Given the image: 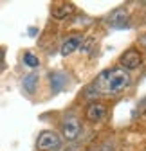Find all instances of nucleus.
I'll return each mask as SVG.
<instances>
[{"label":"nucleus","mask_w":146,"mask_h":151,"mask_svg":"<svg viewBox=\"0 0 146 151\" xmlns=\"http://www.w3.org/2000/svg\"><path fill=\"white\" fill-rule=\"evenodd\" d=\"M132 78L130 74L121 67L116 68H108L101 72L96 81L87 88V97H94V96H119L121 92H124L130 86Z\"/></svg>","instance_id":"nucleus-1"},{"label":"nucleus","mask_w":146,"mask_h":151,"mask_svg":"<svg viewBox=\"0 0 146 151\" xmlns=\"http://www.w3.org/2000/svg\"><path fill=\"white\" fill-rule=\"evenodd\" d=\"M61 144V139L54 133V131H42L38 140H36V147H38L40 151H51V149H56L60 147Z\"/></svg>","instance_id":"nucleus-2"},{"label":"nucleus","mask_w":146,"mask_h":151,"mask_svg":"<svg viewBox=\"0 0 146 151\" xmlns=\"http://www.w3.org/2000/svg\"><path fill=\"white\" fill-rule=\"evenodd\" d=\"M81 133V122L76 117H67L61 122V135L65 140H76Z\"/></svg>","instance_id":"nucleus-3"},{"label":"nucleus","mask_w":146,"mask_h":151,"mask_svg":"<svg viewBox=\"0 0 146 151\" xmlns=\"http://www.w3.org/2000/svg\"><path fill=\"white\" fill-rule=\"evenodd\" d=\"M141 63H142V56H141V52L135 50V49H128V50L121 56V68H124L126 72L139 68Z\"/></svg>","instance_id":"nucleus-4"},{"label":"nucleus","mask_w":146,"mask_h":151,"mask_svg":"<svg viewBox=\"0 0 146 151\" xmlns=\"http://www.w3.org/2000/svg\"><path fill=\"white\" fill-rule=\"evenodd\" d=\"M106 24L110 25L112 29H124V27H128L130 22H128V13H126V9L119 7V9L112 11L110 16H108V20H106Z\"/></svg>","instance_id":"nucleus-5"},{"label":"nucleus","mask_w":146,"mask_h":151,"mask_svg":"<svg viewBox=\"0 0 146 151\" xmlns=\"http://www.w3.org/2000/svg\"><path fill=\"white\" fill-rule=\"evenodd\" d=\"M85 115H87V119H88L90 122H99V121H103L105 115H106V106H105L103 103L94 101V103H90V104L87 106Z\"/></svg>","instance_id":"nucleus-6"},{"label":"nucleus","mask_w":146,"mask_h":151,"mask_svg":"<svg viewBox=\"0 0 146 151\" xmlns=\"http://www.w3.org/2000/svg\"><path fill=\"white\" fill-rule=\"evenodd\" d=\"M80 45H81V38L80 36H72L69 40H65L63 45H61V56H70L72 52L80 50Z\"/></svg>","instance_id":"nucleus-7"},{"label":"nucleus","mask_w":146,"mask_h":151,"mask_svg":"<svg viewBox=\"0 0 146 151\" xmlns=\"http://www.w3.org/2000/svg\"><path fill=\"white\" fill-rule=\"evenodd\" d=\"M38 74L36 72H31V74H27V76H24V79H22V86H24V90L25 92H29V93H34V90H36V86H38Z\"/></svg>","instance_id":"nucleus-8"},{"label":"nucleus","mask_w":146,"mask_h":151,"mask_svg":"<svg viewBox=\"0 0 146 151\" xmlns=\"http://www.w3.org/2000/svg\"><path fill=\"white\" fill-rule=\"evenodd\" d=\"M67 83V79H65V76L61 74V72H54L52 76H51V86H52V92H60L61 90V86Z\"/></svg>","instance_id":"nucleus-9"},{"label":"nucleus","mask_w":146,"mask_h":151,"mask_svg":"<svg viewBox=\"0 0 146 151\" xmlns=\"http://www.w3.org/2000/svg\"><path fill=\"white\" fill-rule=\"evenodd\" d=\"M72 11H74V6L72 4H61V6H56L52 9V16L56 18H65L67 14H70Z\"/></svg>","instance_id":"nucleus-10"},{"label":"nucleus","mask_w":146,"mask_h":151,"mask_svg":"<svg viewBox=\"0 0 146 151\" xmlns=\"http://www.w3.org/2000/svg\"><path fill=\"white\" fill-rule=\"evenodd\" d=\"M24 63H25L29 68H36V67L40 65V60L36 58L33 52H25V54H24Z\"/></svg>","instance_id":"nucleus-11"},{"label":"nucleus","mask_w":146,"mask_h":151,"mask_svg":"<svg viewBox=\"0 0 146 151\" xmlns=\"http://www.w3.org/2000/svg\"><path fill=\"white\" fill-rule=\"evenodd\" d=\"M94 43H96V40H94V38H87V40H81L80 50H81V52H85V54L92 52V47H94Z\"/></svg>","instance_id":"nucleus-12"},{"label":"nucleus","mask_w":146,"mask_h":151,"mask_svg":"<svg viewBox=\"0 0 146 151\" xmlns=\"http://www.w3.org/2000/svg\"><path fill=\"white\" fill-rule=\"evenodd\" d=\"M4 68V50H0V70Z\"/></svg>","instance_id":"nucleus-13"}]
</instances>
